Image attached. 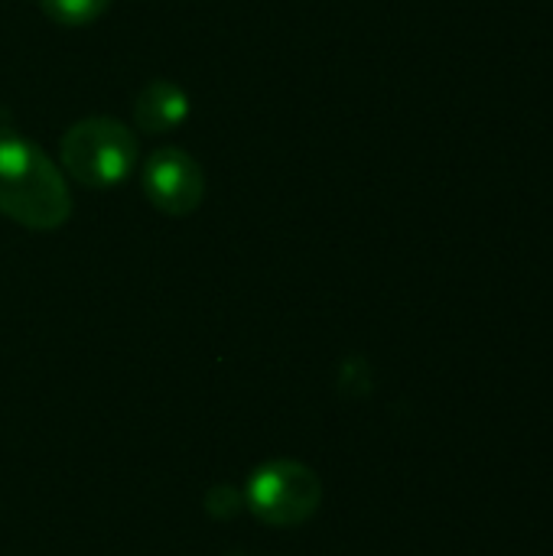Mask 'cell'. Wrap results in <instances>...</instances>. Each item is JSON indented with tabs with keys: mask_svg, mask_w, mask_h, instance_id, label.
Listing matches in <instances>:
<instances>
[{
	"mask_svg": "<svg viewBox=\"0 0 553 556\" xmlns=\"http://www.w3.org/2000/svg\"><path fill=\"white\" fill-rule=\"evenodd\" d=\"M244 505L271 528H297L319 511L323 482L297 459H271L248 479Z\"/></svg>",
	"mask_w": 553,
	"mask_h": 556,
	"instance_id": "obj_3",
	"label": "cell"
},
{
	"mask_svg": "<svg viewBox=\"0 0 553 556\" xmlns=\"http://www.w3.org/2000/svg\"><path fill=\"white\" fill-rule=\"evenodd\" d=\"M143 195L150 205L163 215L183 218L192 215L202 205L205 195V173L192 160V153L179 147H160L147 156L143 173H140Z\"/></svg>",
	"mask_w": 553,
	"mask_h": 556,
	"instance_id": "obj_4",
	"label": "cell"
},
{
	"mask_svg": "<svg viewBox=\"0 0 553 556\" xmlns=\"http://www.w3.org/2000/svg\"><path fill=\"white\" fill-rule=\"evenodd\" d=\"M0 212L29 231H55L72 215V192L59 166L10 127H0Z\"/></svg>",
	"mask_w": 553,
	"mask_h": 556,
	"instance_id": "obj_1",
	"label": "cell"
},
{
	"mask_svg": "<svg viewBox=\"0 0 553 556\" xmlns=\"http://www.w3.org/2000/svg\"><path fill=\"white\" fill-rule=\"evenodd\" d=\"M205 508L212 518H235L241 511V495L231 489V485H215L209 495H205Z\"/></svg>",
	"mask_w": 553,
	"mask_h": 556,
	"instance_id": "obj_7",
	"label": "cell"
},
{
	"mask_svg": "<svg viewBox=\"0 0 553 556\" xmlns=\"http://www.w3.org/2000/svg\"><path fill=\"white\" fill-rule=\"evenodd\" d=\"M65 173L88 189H114L137 166V137L114 117H85L62 134Z\"/></svg>",
	"mask_w": 553,
	"mask_h": 556,
	"instance_id": "obj_2",
	"label": "cell"
},
{
	"mask_svg": "<svg viewBox=\"0 0 553 556\" xmlns=\"http://www.w3.org/2000/svg\"><path fill=\"white\" fill-rule=\"evenodd\" d=\"M186 117H189V94L169 78H153L134 98V124L143 134H173Z\"/></svg>",
	"mask_w": 553,
	"mask_h": 556,
	"instance_id": "obj_5",
	"label": "cell"
},
{
	"mask_svg": "<svg viewBox=\"0 0 553 556\" xmlns=\"http://www.w3.org/2000/svg\"><path fill=\"white\" fill-rule=\"evenodd\" d=\"M39 7L52 23L75 29V26L95 23L111 7V0H39Z\"/></svg>",
	"mask_w": 553,
	"mask_h": 556,
	"instance_id": "obj_6",
	"label": "cell"
}]
</instances>
